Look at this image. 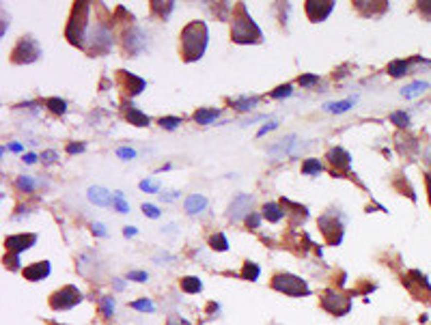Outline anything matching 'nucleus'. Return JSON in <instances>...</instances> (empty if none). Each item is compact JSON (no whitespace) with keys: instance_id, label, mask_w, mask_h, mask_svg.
<instances>
[{"instance_id":"obj_1","label":"nucleus","mask_w":431,"mask_h":325,"mask_svg":"<svg viewBox=\"0 0 431 325\" xmlns=\"http://www.w3.org/2000/svg\"><path fill=\"white\" fill-rule=\"evenodd\" d=\"M209 43V31L205 22H190L181 31V54L185 63H194L203 58Z\"/></svg>"},{"instance_id":"obj_2","label":"nucleus","mask_w":431,"mask_h":325,"mask_svg":"<svg viewBox=\"0 0 431 325\" xmlns=\"http://www.w3.org/2000/svg\"><path fill=\"white\" fill-rule=\"evenodd\" d=\"M231 37L235 43H259L263 39L261 28L254 24V19L248 16L246 4L239 2L237 13L233 16V28H231Z\"/></svg>"},{"instance_id":"obj_3","label":"nucleus","mask_w":431,"mask_h":325,"mask_svg":"<svg viewBox=\"0 0 431 325\" xmlns=\"http://www.w3.org/2000/svg\"><path fill=\"white\" fill-rule=\"evenodd\" d=\"M89 13H91V4L89 2H76L73 4L72 17H69L67 31H65L67 39L78 48L84 46V39H87V34H89Z\"/></svg>"},{"instance_id":"obj_4","label":"nucleus","mask_w":431,"mask_h":325,"mask_svg":"<svg viewBox=\"0 0 431 325\" xmlns=\"http://www.w3.org/2000/svg\"><path fill=\"white\" fill-rule=\"evenodd\" d=\"M84 50L89 54H106L112 48V33L108 26L104 24H95V28H91L84 39Z\"/></svg>"},{"instance_id":"obj_5","label":"nucleus","mask_w":431,"mask_h":325,"mask_svg":"<svg viewBox=\"0 0 431 325\" xmlns=\"http://www.w3.org/2000/svg\"><path fill=\"white\" fill-rule=\"evenodd\" d=\"M272 287L285 295H291V297H302V295L310 293L306 280L293 276V274H278V276H274Z\"/></svg>"},{"instance_id":"obj_6","label":"nucleus","mask_w":431,"mask_h":325,"mask_svg":"<svg viewBox=\"0 0 431 325\" xmlns=\"http://www.w3.org/2000/svg\"><path fill=\"white\" fill-rule=\"evenodd\" d=\"M39 56H41V48H39V43L35 41L33 37H22L16 43L13 52H11V63L26 65V63H35Z\"/></svg>"},{"instance_id":"obj_7","label":"nucleus","mask_w":431,"mask_h":325,"mask_svg":"<svg viewBox=\"0 0 431 325\" xmlns=\"http://www.w3.org/2000/svg\"><path fill=\"white\" fill-rule=\"evenodd\" d=\"M80 302H82V293H80L76 287H72V284L63 287L61 291H56L52 297H50V306H52L54 310H69Z\"/></svg>"},{"instance_id":"obj_8","label":"nucleus","mask_w":431,"mask_h":325,"mask_svg":"<svg viewBox=\"0 0 431 325\" xmlns=\"http://www.w3.org/2000/svg\"><path fill=\"white\" fill-rule=\"evenodd\" d=\"M319 228L330 246H339L343 241V222H339L334 213H325L319 218Z\"/></svg>"},{"instance_id":"obj_9","label":"nucleus","mask_w":431,"mask_h":325,"mask_svg":"<svg viewBox=\"0 0 431 325\" xmlns=\"http://www.w3.org/2000/svg\"><path fill=\"white\" fill-rule=\"evenodd\" d=\"M123 46L127 50L132 56L140 54L144 48H147V34L143 33V28L132 26L129 31H125V39H123Z\"/></svg>"},{"instance_id":"obj_10","label":"nucleus","mask_w":431,"mask_h":325,"mask_svg":"<svg viewBox=\"0 0 431 325\" xmlns=\"http://www.w3.org/2000/svg\"><path fill=\"white\" fill-rule=\"evenodd\" d=\"M250 207H252V196L250 194H237V196L233 198V203L229 205V220H233V222H237V220L242 218H248V211Z\"/></svg>"},{"instance_id":"obj_11","label":"nucleus","mask_w":431,"mask_h":325,"mask_svg":"<svg viewBox=\"0 0 431 325\" xmlns=\"http://www.w3.org/2000/svg\"><path fill=\"white\" fill-rule=\"evenodd\" d=\"M323 308L332 314H347L349 308H352V299L349 297H343V295H337V293H325L323 299H322Z\"/></svg>"},{"instance_id":"obj_12","label":"nucleus","mask_w":431,"mask_h":325,"mask_svg":"<svg viewBox=\"0 0 431 325\" xmlns=\"http://www.w3.org/2000/svg\"><path fill=\"white\" fill-rule=\"evenodd\" d=\"M304 9H306V16H308L310 22H323V19L332 13L334 2L332 0H323V2L306 0V2H304Z\"/></svg>"},{"instance_id":"obj_13","label":"nucleus","mask_w":431,"mask_h":325,"mask_svg":"<svg viewBox=\"0 0 431 325\" xmlns=\"http://www.w3.org/2000/svg\"><path fill=\"white\" fill-rule=\"evenodd\" d=\"M119 80H121V84H123L125 97H136V95L143 93L144 86H147V82H144L143 78L134 76V73H127V71H119Z\"/></svg>"},{"instance_id":"obj_14","label":"nucleus","mask_w":431,"mask_h":325,"mask_svg":"<svg viewBox=\"0 0 431 325\" xmlns=\"http://www.w3.org/2000/svg\"><path fill=\"white\" fill-rule=\"evenodd\" d=\"M37 243V235L31 233V235H11V237L4 239V246H7L9 252H16V254H22L24 250L33 248Z\"/></svg>"},{"instance_id":"obj_15","label":"nucleus","mask_w":431,"mask_h":325,"mask_svg":"<svg viewBox=\"0 0 431 325\" xmlns=\"http://www.w3.org/2000/svg\"><path fill=\"white\" fill-rule=\"evenodd\" d=\"M295 140H298V136L295 134H289V136H285V138H280L278 142H274L272 147H268V153L272 155V157H285V155H291L293 157V153H295Z\"/></svg>"},{"instance_id":"obj_16","label":"nucleus","mask_w":431,"mask_h":325,"mask_svg":"<svg viewBox=\"0 0 431 325\" xmlns=\"http://www.w3.org/2000/svg\"><path fill=\"white\" fill-rule=\"evenodd\" d=\"M50 269L52 267H50L48 261H39V263H33V265H28V267H24L22 274H24V278L31 280V282H39V280L50 276Z\"/></svg>"},{"instance_id":"obj_17","label":"nucleus","mask_w":431,"mask_h":325,"mask_svg":"<svg viewBox=\"0 0 431 325\" xmlns=\"http://www.w3.org/2000/svg\"><path fill=\"white\" fill-rule=\"evenodd\" d=\"M87 196H89V201H91L93 205H97V207H108L110 203H114L112 194H110L106 188H102V186H93V188H89Z\"/></svg>"},{"instance_id":"obj_18","label":"nucleus","mask_w":431,"mask_h":325,"mask_svg":"<svg viewBox=\"0 0 431 325\" xmlns=\"http://www.w3.org/2000/svg\"><path fill=\"white\" fill-rule=\"evenodd\" d=\"M325 159H328L330 164H332L334 168H349V162H352V155H349L345 149L341 147H334L330 149L328 155H325Z\"/></svg>"},{"instance_id":"obj_19","label":"nucleus","mask_w":431,"mask_h":325,"mask_svg":"<svg viewBox=\"0 0 431 325\" xmlns=\"http://www.w3.org/2000/svg\"><path fill=\"white\" fill-rule=\"evenodd\" d=\"M185 211L190 213V216H197V213H200L205 207H207V198L203 196V194H190L188 198H185Z\"/></svg>"},{"instance_id":"obj_20","label":"nucleus","mask_w":431,"mask_h":325,"mask_svg":"<svg viewBox=\"0 0 431 325\" xmlns=\"http://www.w3.org/2000/svg\"><path fill=\"white\" fill-rule=\"evenodd\" d=\"M125 119L129 121V125H136V127H147V125L151 123V119H149L143 110H138L134 106H127V110H125Z\"/></svg>"},{"instance_id":"obj_21","label":"nucleus","mask_w":431,"mask_h":325,"mask_svg":"<svg viewBox=\"0 0 431 325\" xmlns=\"http://www.w3.org/2000/svg\"><path fill=\"white\" fill-rule=\"evenodd\" d=\"M218 117H220V110H216V108H198L197 112H194V121L198 125H209Z\"/></svg>"},{"instance_id":"obj_22","label":"nucleus","mask_w":431,"mask_h":325,"mask_svg":"<svg viewBox=\"0 0 431 325\" xmlns=\"http://www.w3.org/2000/svg\"><path fill=\"white\" fill-rule=\"evenodd\" d=\"M285 216V211L280 209V205L276 203H265L263 205V218L269 220V222H280Z\"/></svg>"},{"instance_id":"obj_23","label":"nucleus","mask_w":431,"mask_h":325,"mask_svg":"<svg viewBox=\"0 0 431 325\" xmlns=\"http://www.w3.org/2000/svg\"><path fill=\"white\" fill-rule=\"evenodd\" d=\"M429 88V82H423V80H416V82H412L410 86H405L403 91H401V95H403L405 99H412L416 97V95H420L423 91H427Z\"/></svg>"},{"instance_id":"obj_24","label":"nucleus","mask_w":431,"mask_h":325,"mask_svg":"<svg viewBox=\"0 0 431 325\" xmlns=\"http://www.w3.org/2000/svg\"><path fill=\"white\" fill-rule=\"evenodd\" d=\"M181 289L185 293L194 295V293L203 291V282H200V278H197V276H185V278H181Z\"/></svg>"},{"instance_id":"obj_25","label":"nucleus","mask_w":431,"mask_h":325,"mask_svg":"<svg viewBox=\"0 0 431 325\" xmlns=\"http://www.w3.org/2000/svg\"><path fill=\"white\" fill-rule=\"evenodd\" d=\"M352 106H354V99H345V102L325 103L323 110H325V112H330V114H343V112H347V110L352 108Z\"/></svg>"},{"instance_id":"obj_26","label":"nucleus","mask_w":431,"mask_h":325,"mask_svg":"<svg viewBox=\"0 0 431 325\" xmlns=\"http://www.w3.org/2000/svg\"><path fill=\"white\" fill-rule=\"evenodd\" d=\"M233 108L242 110V112H248V110H254V106L259 103V97H239V99H233Z\"/></svg>"},{"instance_id":"obj_27","label":"nucleus","mask_w":431,"mask_h":325,"mask_svg":"<svg viewBox=\"0 0 431 325\" xmlns=\"http://www.w3.org/2000/svg\"><path fill=\"white\" fill-rule=\"evenodd\" d=\"M209 246H212V250H216V252H227L229 239L224 237L222 233H216V235H212V239H209Z\"/></svg>"},{"instance_id":"obj_28","label":"nucleus","mask_w":431,"mask_h":325,"mask_svg":"<svg viewBox=\"0 0 431 325\" xmlns=\"http://www.w3.org/2000/svg\"><path fill=\"white\" fill-rule=\"evenodd\" d=\"M46 108H50L54 114H65L67 112V102L61 97H50L46 99Z\"/></svg>"},{"instance_id":"obj_29","label":"nucleus","mask_w":431,"mask_h":325,"mask_svg":"<svg viewBox=\"0 0 431 325\" xmlns=\"http://www.w3.org/2000/svg\"><path fill=\"white\" fill-rule=\"evenodd\" d=\"M242 276L246 278V280H252V282H254V280H257L259 276H261V267H259L257 263H250V261H248V263H244Z\"/></svg>"},{"instance_id":"obj_30","label":"nucleus","mask_w":431,"mask_h":325,"mask_svg":"<svg viewBox=\"0 0 431 325\" xmlns=\"http://www.w3.org/2000/svg\"><path fill=\"white\" fill-rule=\"evenodd\" d=\"M151 9H153V11L158 13V16L162 17V19H166V17L170 16V11L175 9V2H155V0H153V2H151Z\"/></svg>"},{"instance_id":"obj_31","label":"nucleus","mask_w":431,"mask_h":325,"mask_svg":"<svg viewBox=\"0 0 431 325\" xmlns=\"http://www.w3.org/2000/svg\"><path fill=\"white\" fill-rule=\"evenodd\" d=\"M388 73L393 78H401V76H405L408 73V63L405 61H393L388 65Z\"/></svg>"},{"instance_id":"obj_32","label":"nucleus","mask_w":431,"mask_h":325,"mask_svg":"<svg viewBox=\"0 0 431 325\" xmlns=\"http://www.w3.org/2000/svg\"><path fill=\"white\" fill-rule=\"evenodd\" d=\"M16 186H18V189H22V192L31 194L33 189L37 188V183H35V179H33V177H26V174H22V177H18Z\"/></svg>"},{"instance_id":"obj_33","label":"nucleus","mask_w":431,"mask_h":325,"mask_svg":"<svg viewBox=\"0 0 431 325\" xmlns=\"http://www.w3.org/2000/svg\"><path fill=\"white\" fill-rule=\"evenodd\" d=\"M322 172V164H319V159H306V162L302 164V174H319Z\"/></svg>"},{"instance_id":"obj_34","label":"nucleus","mask_w":431,"mask_h":325,"mask_svg":"<svg viewBox=\"0 0 431 325\" xmlns=\"http://www.w3.org/2000/svg\"><path fill=\"white\" fill-rule=\"evenodd\" d=\"M132 308L134 310H143V312H153L155 304L151 302V299H138V302H132Z\"/></svg>"},{"instance_id":"obj_35","label":"nucleus","mask_w":431,"mask_h":325,"mask_svg":"<svg viewBox=\"0 0 431 325\" xmlns=\"http://www.w3.org/2000/svg\"><path fill=\"white\" fill-rule=\"evenodd\" d=\"M390 121L397 125V127H408V125H410V117L405 112H393V114H390Z\"/></svg>"},{"instance_id":"obj_36","label":"nucleus","mask_w":431,"mask_h":325,"mask_svg":"<svg viewBox=\"0 0 431 325\" xmlns=\"http://www.w3.org/2000/svg\"><path fill=\"white\" fill-rule=\"evenodd\" d=\"M114 209L119 213H127L129 211V205L123 201V192H114Z\"/></svg>"},{"instance_id":"obj_37","label":"nucleus","mask_w":431,"mask_h":325,"mask_svg":"<svg viewBox=\"0 0 431 325\" xmlns=\"http://www.w3.org/2000/svg\"><path fill=\"white\" fill-rule=\"evenodd\" d=\"M160 125H162L164 129H175L177 125H181V119L179 117H162L160 119Z\"/></svg>"},{"instance_id":"obj_38","label":"nucleus","mask_w":431,"mask_h":325,"mask_svg":"<svg viewBox=\"0 0 431 325\" xmlns=\"http://www.w3.org/2000/svg\"><path fill=\"white\" fill-rule=\"evenodd\" d=\"M289 95H291V84H283V86H278L276 91L269 93V97H274V99H283V97H289Z\"/></svg>"},{"instance_id":"obj_39","label":"nucleus","mask_w":431,"mask_h":325,"mask_svg":"<svg viewBox=\"0 0 431 325\" xmlns=\"http://www.w3.org/2000/svg\"><path fill=\"white\" fill-rule=\"evenodd\" d=\"M102 312H104V317H112V312H114L112 297H102Z\"/></svg>"},{"instance_id":"obj_40","label":"nucleus","mask_w":431,"mask_h":325,"mask_svg":"<svg viewBox=\"0 0 431 325\" xmlns=\"http://www.w3.org/2000/svg\"><path fill=\"white\" fill-rule=\"evenodd\" d=\"M300 86H313V84L319 82V76H313V73H306V76H300Z\"/></svg>"},{"instance_id":"obj_41","label":"nucleus","mask_w":431,"mask_h":325,"mask_svg":"<svg viewBox=\"0 0 431 325\" xmlns=\"http://www.w3.org/2000/svg\"><path fill=\"white\" fill-rule=\"evenodd\" d=\"M143 213H144L147 218H153V220H155V218H160V209L155 207V205H149V203H144V205H143Z\"/></svg>"},{"instance_id":"obj_42","label":"nucleus","mask_w":431,"mask_h":325,"mask_svg":"<svg viewBox=\"0 0 431 325\" xmlns=\"http://www.w3.org/2000/svg\"><path fill=\"white\" fill-rule=\"evenodd\" d=\"M117 155L127 162V159H134V157H136V151H134V149H129V147H121V149H117Z\"/></svg>"},{"instance_id":"obj_43","label":"nucleus","mask_w":431,"mask_h":325,"mask_svg":"<svg viewBox=\"0 0 431 325\" xmlns=\"http://www.w3.org/2000/svg\"><path fill=\"white\" fill-rule=\"evenodd\" d=\"M4 265L11 269H19V254H9V257H4Z\"/></svg>"},{"instance_id":"obj_44","label":"nucleus","mask_w":431,"mask_h":325,"mask_svg":"<svg viewBox=\"0 0 431 325\" xmlns=\"http://www.w3.org/2000/svg\"><path fill=\"white\" fill-rule=\"evenodd\" d=\"M140 189H143V192L155 194V192H160V183H155V181H140Z\"/></svg>"},{"instance_id":"obj_45","label":"nucleus","mask_w":431,"mask_h":325,"mask_svg":"<svg viewBox=\"0 0 431 325\" xmlns=\"http://www.w3.org/2000/svg\"><path fill=\"white\" fill-rule=\"evenodd\" d=\"M246 224H248V226H252V228H259V226H261V216L254 213V211H250V216L246 218Z\"/></svg>"},{"instance_id":"obj_46","label":"nucleus","mask_w":431,"mask_h":325,"mask_svg":"<svg viewBox=\"0 0 431 325\" xmlns=\"http://www.w3.org/2000/svg\"><path fill=\"white\" fill-rule=\"evenodd\" d=\"M127 278H129V280H136V282H147V280H149V274H147V272H129Z\"/></svg>"},{"instance_id":"obj_47","label":"nucleus","mask_w":431,"mask_h":325,"mask_svg":"<svg viewBox=\"0 0 431 325\" xmlns=\"http://www.w3.org/2000/svg\"><path fill=\"white\" fill-rule=\"evenodd\" d=\"M91 228H93V235H97V237H106V235H108V233H106V226H104L102 222H93Z\"/></svg>"},{"instance_id":"obj_48","label":"nucleus","mask_w":431,"mask_h":325,"mask_svg":"<svg viewBox=\"0 0 431 325\" xmlns=\"http://www.w3.org/2000/svg\"><path fill=\"white\" fill-rule=\"evenodd\" d=\"M276 127H278V123H276V121H269L268 125H263V127L259 129V132H257V136L261 138V136H265V134H268V132H272V129H276Z\"/></svg>"},{"instance_id":"obj_49","label":"nucleus","mask_w":431,"mask_h":325,"mask_svg":"<svg viewBox=\"0 0 431 325\" xmlns=\"http://www.w3.org/2000/svg\"><path fill=\"white\" fill-rule=\"evenodd\" d=\"M84 151V144L82 142H72V144H67V153H82Z\"/></svg>"},{"instance_id":"obj_50","label":"nucleus","mask_w":431,"mask_h":325,"mask_svg":"<svg viewBox=\"0 0 431 325\" xmlns=\"http://www.w3.org/2000/svg\"><path fill=\"white\" fill-rule=\"evenodd\" d=\"M179 194H181V192H177V189H175V192H166V194H160V198H162L164 203H170V201H175V198H179Z\"/></svg>"},{"instance_id":"obj_51","label":"nucleus","mask_w":431,"mask_h":325,"mask_svg":"<svg viewBox=\"0 0 431 325\" xmlns=\"http://www.w3.org/2000/svg\"><path fill=\"white\" fill-rule=\"evenodd\" d=\"M41 159H43V162H46V164H52L54 159H56V151H43Z\"/></svg>"},{"instance_id":"obj_52","label":"nucleus","mask_w":431,"mask_h":325,"mask_svg":"<svg viewBox=\"0 0 431 325\" xmlns=\"http://www.w3.org/2000/svg\"><path fill=\"white\" fill-rule=\"evenodd\" d=\"M420 13H425L431 19V2H420Z\"/></svg>"},{"instance_id":"obj_53","label":"nucleus","mask_w":431,"mask_h":325,"mask_svg":"<svg viewBox=\"0 0 431 325\" xmlns=\"http://www.w3.org/2000/svg\"><path fill=\"white\" fill-rule=\"evenodd\" d=\"M168 325H190V323L183 321L181 317H170V319H168Z\"/></svg>"},{"instance_id":"obj_54","label":"nucleus","mask_w":431,"mask_h":325,"mask_svg":"<svg viewBox=\"0 0 431 325\" xmlns=\"http://www.w3.org/2000/svg\"><path fill=\"white\" fill-rule=\"evenodd\" d=\"M153 261H173V257H170V254H166V252H160V254H155V258Z\"/></svg>"},{"instance_id":"obj_55","label":"nucleus","mask_w":431,"mask_h":325,"mask_svg":"<svg viewBox=\"0 0 431 325\" xmlns=\"http://www.w3.org/2000/svg\"><path fill=\"white\" fill-rule=\"evenodd\" d=\"M123 235H125V237H134V235H136V228H134V226H125Z\"/></svg>"},{"instance_id":"obj_56","label":"nucleus","mask_w":431,"mask_h":325,"mask_svg":"<svg viewBox=\"0 0 431 325\" xmlns=\"http://www.w3.org/2000/svg\"><path fill=\"white\" fill-rule=\"evenodd\" d=\"M24 162H26V164H35V162H37V155H35V153L24 155Z\"/></svg>"},{"instance_id":"obj_57","label":"nucleus","mask_w":431,"mask_h":325,"mask_svg":"<svg viewBox=\"0 0 431 325\" xmlns=\"http://www.w3.org/2000/svg\"><path fill=\"white\" fill-rule=\"evenodd\" d=\"M114 287H117V291H123V287H125L123 280H121V278H117V280H114Z\"/></svg>"},{"instance_id":"obj_58","label":"nucleus","mask_w":431,"mask_h":325,"mask_svg":"<svg viewBox=\"0 0 431 325\" xmlns=\"http://www.w3.org/2000/svg\"><path fill=\"white\" fill-rule=\"evenodd\" d=\"M9 149H11V151H16V153H18V151H22V144H18V142H11V144H9Z\"/></svg>"}]
</instances>
